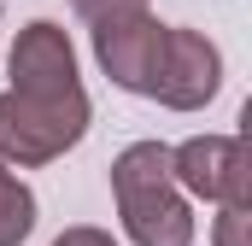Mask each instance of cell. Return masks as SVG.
<instances>
[{
  "label": "cell",
  "mask_w": 252,
  "mask_h": 246,
  "mask_svg": "<svg viewBox=\"0 0 252 246\" xmlns=\"http://www.w3.org/2000/svg\"><path fill=\"white\" fill-rule=\"evenodd\" d=\"M118 205L141 246H188V211L170 193V153L129 147L118 158Z\"/></svg>",
  "instance_id": "6da1fadb"
},
{
  "label": "cell",
  "mask_w": 252,
  "mask_h": 246,
  "mask_svg": "<svg viewBox=\"0 0 252 246\" xmlns=\"http://www.w3.org/2000/svg\"><path fill=\"white\" fill-rule=\"evenodd\" d=\"M82 94H6L0 100V153L6 158H53L82 135Z\"/></svg>",
  "instance_id": "7a4b0ae2"
},
{
  "label": "cell",
  "mask_w": 252,
  "mask_h": 246,
  "mask_svg": "<svg viewBox=\"0 0 252 246\" xmlns=\"http://www.w3.org/2000/svg\"><path fill=\"white\" fill-rule=\"evenodd\" d=\"M12 76H18V94H82L76 88V64L70 47L53 24H30L18 53H12Z\"/></svg>",
  "instance_id": "3957f363"
},
{
  "label": "cell",
  "mask_w": 252,
  "mask_h": 246,
  "mask_svg": "<svg viewBox=\"0 0 252 246\" xmlns=\"http://www.w3.org/2000/svg\"><path fill=\"white\" fill-rule=\"evenodd\" d=\"M182 182L199 187V193L241 199V187H247L241 141H193V147H182Z\"/></svg>",
  "instance_id": "277c9868"
},
{
  "label": "cell",
  "mask_w": 252,
  "mask_h": 246,
  "mask_svg": "<svg viewBox=\"0 0 252 246\" xmlns=\"http://www.w3.org/2000/svg\"><path fill=\"white\" fill-rule=\"evenodd\" d=\"M30 217H35V199L0 170V246L24 241V235H30Z\"/></svg>",
  "instance_id": "5b68a950"
},
{
  "label": "cell",
  "mask_w": 252,
  "mask_h": 246,
  "mask_svg": "<svg viewBox=\"0 0 252 246\" xmlns=\"http://www.w3.org/2000/svg\"><path fill=\"white\" fill-rule=\"evenodd\" d=\"M76 6H82L88 18H100V24H106V18H135V12H141V0H76Z\"/></svg>",
  "instance_id": "8992f818"
},
{
  "label": "cell",
  "mask_w": 252,
  "mask_h": 246,
  "mask_svg": "<svg viewBox=\"0 0 252 246\" xmlns=\"http://www.w3.org/2000/svg\"><path fill=\"white\" fill-rule=\"evenodd\" d=\"M59 246H106L100 235H70V241H59Z\"/></svg>",
  "instance_id": "52a82bcc"
}]
</instances>
